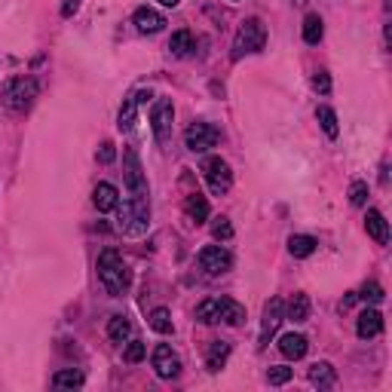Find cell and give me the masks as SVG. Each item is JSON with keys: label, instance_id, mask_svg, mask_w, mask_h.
I'll list each match as a JSON object with an SVG mask.
<instances>
[{"label": "cell", "instance_id": "cell-1", "mask_svg": "<svg viewBox=\"0 0 392 392\" xmlns=\"http://www.w3.org/2000/svg\"><path fill=\"white\" fill-rule=\"evenodd\" d=\"M98 279H101V285H105V292L110 297H123V294L129 292L132 270L126 267V261H123L120 252L105 249V252L98 254Z\"/></svg>", "mask_w": 392, "mask_h": 392}, {"label": "cell", "instance_id": "cell-2", "mask_svg": "<svg viewBox=\"0 0 392 392\" xmlns=\"http://www.w3.org/2000/svg\"><path fill=\"white\" fill-rule=\"evenodd\" d=\"M267 46V25L261 19H245L236 31V40H233V58L239 61L242 56H252V53H261Z\"/></svg>", "mask_w": 392, "mask_h": 392}, {"label": "cell", "instance_id": "cell-3", "mask_svg": "<svg viewBox=\"0 0 392 392\" xmlns=\"http://www.w3.org/2000/svg\"><path fill=\"white\" fill-rule=\"evenodd\" d=\"M202 175H205V184H209V190L215 196H224L227 190L233 187V172L227 166V160L221 157H209L202 163Z\"/></svg>", "mask_w": 392, "mask_h": 392}, {"label": "cell", "instance_id": "cell-4", "mask_svg": "<svg viewBox=\"0 0 392 392\" xmlns=\"http://www.w3.org/2000/svg\"><path fill=\"white\" fill-rule=\"evenodd\" d=\"M172 126H175V105H172V98H157V105H153V110H150L153 138H157L160 144H169Z\"/></svg>", "mask_w": 392, "mask_h": 392}, {"label": "cell", "instance_id": "cell-5", "mask_svg": "<svg viewBox=\"0 0 392 392\" xmlns=\"http://www.w3.org/2000/svg\"><path fill=\"white\" fill-rule=\"evenodd\" d=\"M218 141H221V129L212 126V123H193V126L184 132V144H187V150H193V153L212 150Z\"/></svg>", "mask_w": 392, "mask_h": 392}, {"label": "cell", "instance_id": "cell-6", "mask_svg": "<svg viewBox=\"0 0 392 392\" xmlns=\"http://www.w3.org/2000/svg\"><path fill=\"white\" fill-rule=\"evenodd\" d=\"M123 178H126V190H129V196L148 193V181H144L141 160H138V153L132 150V148L123 153Z\"/></svg>", "mask_w": 392, "mask_h": 392}, {"label": "cell", "instance_id": "cell-7", "mask_svg": "<svg viewBox=\"0 0 392 392\" xmlns=\"http://www.w3.org/2000/svg\"><path fill=\"white\" fill-rule=\"evenodd\" d=\"M200 267L209 276H221L233 267V254L224 249V245H205V249L200 252Z\"/></svg>", "mask_w": 392, "mask_h": 392}, {"label": "cell", "instance_id": "cell-8", "mask_svg": "<svg viewBox=\"0 0 392 392\" xmlns=\"http://www.w3.org/2000/svg\"><path fill=\"white\" fill-rule=\"evenodd\" d=\"M153 371H157L160 380H175L181 374V359L169 344H160L153 349Z\"/></svg>", "mask_w": 392, "mask_h": 392}, {"label": "cell", "instance_id": "cell-9", "mask_svg": "<svg viewBox=\"0 0 392 392\" xmlns=\"http://www.w3.org/2000/svg\"><path fill=\"white\" fill-rule=\"evenodd\" d=\"M285 319V304L279 301V297H270L264 306V319H261V346L270 344V337L276 334V328H279V322Z\"/></svg>", "mask_w": 392, "mask_h": 392}, {"label": "cell", "instance_id": "cell-10", "mask_svg": "<svg viewBox=\"0 0 392 392\" xmlns=\"http://www.w3.org/2000/svg\"><path fill=\"white\" fill-rule=\"evenodd\" d=\"M6 98H9V105H13V110H28L31 101L37 98V83L31 77H19L16 83L9 86Z\"/></svg>", "mask_w": 392, "mask_h": 392}, {"label": "cell", "instance_id": "cell-11", "mask_svg": "<svg viewBox=\"0 0 392 392\" xmlns=\"http://www.w3.org/2000/svg\"><path fill=\"white\" fill-rule=\"evenodd\" d=\"M144 98H150V89L144 92V89H138V92H132V96L123 101V108H120V132H132L135 129V123H138V105Z\"/></svg>", "mask_w": 392, "mask_h": 392}, {"label": "cell", "instance_id": "cell-12", "mask_svg": "<svg viewBox=\"0 0 392 392\" xmlns=\"http://www.w3.org/2000/svg\"><path fill=\"white\" fill-rule=\"evenodd\" d=\"M132 22H135V28L141 31V34H157V31L166 28V19H163L157 9H150V6H138L135 16H132Z\"/></svg>", "mask_w": 392, "mask_h": 392}, {"label": "cell", "instance_id": "cell-13", "mask_svg": "<svg viewBox=\"0 0 392 392\" xmlns=\"http://www.w3.org/2000/svg\"><path fill=\"white\" fill-rule=\"evenodd\" d=\"M356 334L362 337V340H371V337H377V334H383V316H380V309H365L362 316H359V322H356Z\"/></svg>", "mask_w": 392, "mask_h": 392}, {"label": "cell", "instance_id": "cell-14", "mask_svg": "<svg viewBox=\"0 0 392 392\" xmlns=\"http://www.w3.org/2000/svg\"><path fill=\"white\" fill-rule=\"evenodd\" d=\"M306 349H309V344H306V337L304 334H282L279 337V353L288 359V362H297V359H304L306 356Z\"/></svg>", "mask_w": 392, "mask_h": 392}, {"label": "cell", "instance_id": "cell-15", "mask_svg": "<svg viewBox=\"0 0 392 392\" xmlns=\"http://www.w3.org/2000/svg\"><path fill=\"white\" fill-rule=\"evenodd\" d=\"M365 230H368V236L374 239L377 245H386L389 242V224H386V218L380 215L377 209H368V215H365Z\"/></svg>", "mask_w": 392, "mask_h": 392}, {"label": "cell", "instance_id": "cell-16", "mask_svg": "<svg viewBox=\"0 0 392 392\" xmlns=\"http://www.w3.org/2000/svg\"><path fill=\"white\" fill-rule=\"evenodd\" d=\"M92 202H96L98 212H113V209H117V202H120V190L113 187V184L101 181L98 187L92 190Z\"/></svg>", "mask_w": 392, "mask_h": 392}, {"label": "cell", "instance_id": "cell-17", "mask_svg": "<svg viewBox=\"0 0 392 392\" xmlns=\"http://www.w3.org/2000/svg\"><path fill=\"white\" fill-rule=\"evenodd\" d=\"M184 215H187L193 224H205L209 221V200H205L202 193H190L187 200H184Z\"/></svg>", "mask_w": 392, "mask_h": 392}, {"label": "cell", "instance_id": "cell-18", "mask_svg": "<svg viewBox=\"0 0 392 392\" xmlns=\"http://www.w3.org/2000/svg\"><path fill=\"white\" fill-rule=\"evenodd\" d=\"M218 304H221V322H224V325L239 328V325L245 322V306L236 304L233 297H218Z\"/></svg>", "mask_w": 392, "mask_h": 392}, {"label": "cell", "instance_id": "cell-19", "mask_svg": "<svg viewBox=\"0 0 392 392\" xmlns=\"http://www.w3.org/2000/svg\"><path fill=\"white\" fill-rule=\"evenodd\" d=\"M227 359H230V344L215 340V344L209 346V353H205V368H209L212 374H218V371L227 365Z\"/></svg>", "mask_w": 392, "mask_h": 392}, {"label": "cell", "instance_id": "cell-20", "mask_svg": "<svg viewBox=\"0 0 392 392\" xmlns=\"http://www.w3.org/2000/svg\"><path fill=\"white\" fill-rule=\"evenodd\" d=\"M309 383L319 386V389H331L337 383V371L328 362H316L313 368H309Z\"/></svg>", "mask_w": 392, "mask_h": 392}, {"label": "cell", "instance_id": "cell-21", "mask_svg": "<svg viewBox=\"0 0 392 392\" xmlns=\"http://www.w3.org/2000/svg\"><path fill=\"white\" fill-rule=\"evenodd\" d=\"M285 319H288V322H297V325L309 319V297L304 292H297L292 301H288V316Z\"/></svg>", "mask_w": 392, "mask_h": 392}, {"label": "cell", "instance_id": "cell-22", "mask_svg": "<svg viewBox=\"0 0 392 392\" xmlns=\"http://www.w3.org/2000/svg\"><path fill=\"white\" fill-rule=\"evenodd\" d=\"M193 46H196V40L187 28H181V31H175V34L169 37V49H172V56H190L193 53Z\"/></svg>", "mask_w": 392, "mask_h": 392}, {"label": "cell", "instance_id": "cell-23", "mask_svg": "<svg viewBox=\"0 0 392 392\" xmlns=\"http://www.w3.org/2000/svg\"><path fill=\"white\" fill-rule=\"evenodd\" d=\"M196 319H200L202 325H218L221 322V304L218 297H209V301H202L196 306Z\"/></svg>", "mask_w": 392, "mask_h": 392}, {"label": "cell", "instance_id": "cell-24", "mask_svg": "<svg viewBox=\"0 0 392 392\" xmlns=\"http://www.w3.org/2000/svg\"><path fill=\"white\" fill-rule=\"evenodd\" d=\"M108 337L113 340V344H123V340L132 337V322L126 316H113L108 322Z\"/></svg>", "mask_w": 392, "mask_h": 392}, {"label": "cell", "instance_id": "cell-25", "mask_svg": "<svg viewBox=\"0 0 392 392\" xmlns=\"http://www.w3.org/2000/svg\"><path fill=\"white\" fill-rule=\"evenodd\" d=\"M148 322H150V328H153L157 334H172V331H175V325H172V313H169L166 306H157V309H153V313L148 316Z\"/></svg>", "mask_w": 392, "mask_h": 392}, {"label": "cell", "instance_id": "cell-26", "mask_svg": "<svg viewBox=\"0 0 392 392\" xmlns=\"http://www.w3.org/2000/svg\"><path fill=\"white\" fill-rule=\"evenodd\" d=\"M83 383H86L83 374H80V371H74V368L58 371V374L53 377V386H56V389H80Z\"/></svg>", "mask_w": 392, "mask_h": 392}, {"label": "cell", "instance_id": "cell-27", "mask_svg": "<svg viewBox=\"0 0 392 392\" xmlns=\"http://www.w3.org/2000/svg\"><path fill=\"white\" fill-rule=\"evenodd\" d=\"M319 249V242L313 239V236H292L288 239V252H292L294 257H309Z\"/></svg>", "mask_w": 392, "mask_h": 392}, {"label": "cell", "instance_id": "cell-28", "mask_svg": "<svg viewBox=\"0 0 392 392\" xmlns=\"http://www.w3.org/2000/svg\"><path fill=\"white\" fill-rule=\"evenodd\" d=\"M322 34H325V28H322V19H319L316 13H309L306 19H304V40L309 46H316L319 40H322Z\"/></svg>", "mask_w": 392, "mask_h": 392}, {"label": "cell", "instance_id": "cell-29", "mask_svg": "<svg viewBox=\"0 0 392 392\" xmlns=\"http://www.w3.org/2000/svg\"><path fill=\"white\" fill-rule=\"evenodd\" d=\"M316 120L322 123V129H325V135L328 138H337L340 135V126H337V113L331 110V108H316Z\"/></svg>", "mask_w": 392, "mask_h": 392}, {"label": "cell", "instance_id": "cell-30", "mask_svg": "<svg viewBox=\"0 0 392 392\" xmlns=\"http://www.w3.org/2000/svg\"><path fill=\"white\" fill-rule=\"evenodd\" d=\"M292 377H294V371L285 368V365H273L270 371H267V383H270V386H282V383H288Z\"/></svg>", "mask_w": 392, "mask_h": 392}, {"label": "cell", "instance_id": "cell-31", "mask_svg": "<svg viewBox=\"0 0 392 392\" xmlns=\"http://www.w3.org/2000/svg\"><path fill=\"white\" fill-rule=\"evenodd\" d=\"M144 356H148V346H144L141 340H132V344L126 346V353H123V359H126L129 365H138V362H144Z\"/></svg>", "mask_w": 392, "mask_h": 392}, {"label": "cell", "instance_id": "cell-32", "mask_svg": "<svg viewBox=\"0 0 392 392\" xmlns=\"http://www.w3.org/2000/svg\"><path fill=\"white\" fill-rule=\"evenodd\" d=\"M212 236L218 242H227V239H233V227H230V218H215L212 224Z\"/></svg>", "mask_w": 392, "mask_h": 392}, {"label": "cell", "instance_id": "cell-33", "mask_svg": "<svg viewBox=\"0 0 392 392\" xmlns=\"http://www.w3.org/2000/svg\"><path fill=\"white\" fill-rule=\"evenodd\" d=\"M359 297H362L365 304H380V301L386 297V292H383V288H380L377 282H368V285L362 288V294H359Z\"/></svg>", "mask_w": 392, "mask_h": 392}, {"label": "cell", "instance_id": "cell-34", "mask_svg": "<svg viewBox=\"0 0 392 392\" xmlns=\"http://www.w3.org/2000/svg\"><path fill=\"white\" fill-rule=\"evenodd\" d=\"M349 202H353V205H365L368 202V184L365 181H353V187H349Z\"/></svg>", "mask_w": 392, "mask_h": 392}, {"label": "cell", "instance_id": "cell-35", "mask_svg": "<svg viewBox=\"0 0 392 392\" xmlns=\"http://www.w3.org/2000/svg\"><path fill=\"white\" fill-rule=\"evenodd\" d=\"M313 89H316V92H322V96H328V92H331V77H328V71H316V77H313Z\"/></svg>", "mask_w": 392, "mask_h": 392}, {"label": "cell", "instance_id": "cell-36", "mask_svg": "<svg viewBox=\"0 0 392 392\" xmlns=\"http://www.w3.org/2000/svg\"><path fill=\"white\" fill-rule=\"evenodd\" d=\"M96 157H98V163H105V166H110V163L117 160V148H113L110 141H101V148H98Z\"/></svg>", "mask_w": 392, "mask_h": 392}, {"label": "cell", "instance_id": "cell-37", "mask_svg": "<svg viewBox=\"0 0 392 392\" xmlns=\"http://www.w3.org/2000/svg\"><path fill=\"white\" fill-rule=\"evenodd\" d=\"M80 9V0H65V4H61V16L65 19H71Z\"/></svg>", "mask_w": 392, "mask_h": 392}, {"label": "cell", "instance_id": "cell-38", "mask_svg": "<svg viewBox=\"0 0 392 392\" xmlns=\"http://www.w3.org/2000/svg\"><path fill=\"white\" fill-rule=\"evenodd\" d=\"M157 4H163V6H169V9H175V6H178V4H181V0H157Z\"/></svg>", "mask_w": 392, "mask_h": 392}, {"label": "cell", "instance_id": "cell-39", "mask_svg": "<svg viewBox=\"0 0 392 392\" xmlns=\"http://www.w3.org/2000/svg\"><path fill=\"white\" fill-rule=\"evenodd\" d=\"M233 4H236V0H233Z\"/></svg>", "mask_w": 392, "mask_h": 392}]
</instances>
